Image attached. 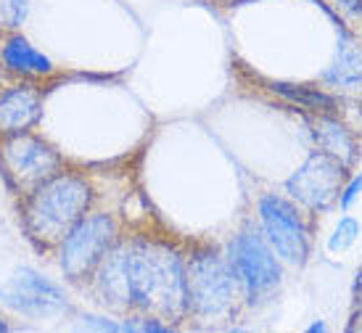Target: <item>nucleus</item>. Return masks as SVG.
I'll return each mask as SVG.
<instances>
[{
	"mask_svg": "<svg viewBox=\"0 0 362 333\" xmlns=\"http://www.w3.org/2000/svg\"><path fill=\"white\" fill-rule=\"evenodd\" d=\"M322 127H325V130H320V135H331V141H328V138L320 141L322 148L331 153V156H339V153H341V162L346 164L354 156V151H352L354 146H352V141H349V135H346L344 127H339L336 122H322Z\"/></svg>",
	"mask_w": 362,
	"mask_h": 333,
	"instance_id": "14",
	"label": "nucleus"
},
{
	"mask_svg": "<svg viewBox=\"0 0 362 333\" xmlns=\"http://www.w3.org/2000/svg\"><path fill=\"white\" fill-rule=\"evenodd\" d=\"M0 299L8 310L30 315V317H48V315L66 310L64 291L35 270H19L8 283H3Z\"/></svg>",
	"mask_w": 362,
	"mask_h": 333,
	"instance_id": "8",
	"label": "nucleus"
},
{
	"mask_svg": "<svg viewBox=\"0 0 362 333\" xmlns=\"http://www.w3.org/2000/svg\"><path fill=\"white\" fill-rule=\"evenodd\" d=\"M0 331H8V323H3V320H0Z\"/></svg>",
	"mask_w": 362,
	"mask_h": 333,
	"instance_id": "20",
	"label": "nucleus"
},
{
	"mask_svg": "<svg viewBox=\"0 0 362 333\" xmlns=\"http://www.w3.org/2000/svg\"><path fill=\"white\" fill-rule=\"evenodd\" d=\"M90 185L69 172H56L30 193L27 228L42 243L61 241L90 206Z\"/></svg>",
	"mask_w": 362,
	"mask_h": 333,
	"instance_id": "2",
	"label": "nucleus"
},
{
	"mask_svg": "<svg viewBox=\"0 0 362 333\" xmlns=\"http://www.w3.org/2000/svg\"><path fill=\"white\" fill-rule=\"evenodd\" d=\"M235 273L230 262H225L214 252L196 254L188 264L185 288H188V304L202 315H220L228 310L233 299Z\"/></svg>",
	"mask_w": 362,
	"mask_h": 333,
	"instance_id": "4",
	"label": "nucleus"
},
{
	"mask_svg": "<svg viewBox=\"0 0 362 333\" xmlns=\"http://www.w3.org/2000/svg\"><path fill=\"white\" fill-rule=\"evenodd\" d=\"M0 56H3V64L11 71H21V74H51L53 71L51 59L42 56L40 51H35L30 45V40H24L19 35L6 40Z\"/></svg>",
	"mask_w": 362,
	"mask_h": 333,
	"instance_id": "11",
	"label": "nucleus"
},
{
	"mask_svg": "<svg viewBox=\"0 0 362 333\" xmlns=\"http://www.w3.org/2000/svg\"><path fill=\"white\" fill-rule=\"evenodd\" d=\"M124 278L127 304L153 310L159 315H180L188 307V288L182 262L164 246L138 241L124 243Z\"/></svg>",
	"mask_w": 362,
	"mask_h": 333,
	"instance_id": "1",
	"label": "nucleus"
},
{
	"mask_svg": "<svg viewBox=\"0 0 362 333\" xmlns=\"http://www.w3.org/2000/svg\"><path fill=\"white\" fill-rule=\"evenodd\" d=\"M339 182H341V164L331 153H312L286 185L307 206L325 209L339 196Z\"/></svg>",
	"mask_w": 362,
	"mask_h": 333,
	"instance_id": "9",
	"label": "nucleus"
},
{
	"mask_svg": "<svg viewBox=\"0 0 362 333\" xmlns=\"http://www.w3.org/2000/svg\"><path fill=\"white\" fill-rule=\"evenodd\" d=\"M322 328H325V325H322V323H315V325H310V331H312V333H315V331H322Z\"/></svg>",
	"mask_w": 362,
	"mask_h": 333,
	"instance_id": "19",
	"label": "nucleus"
},
{
	"mask_svg": "<svg viewBox=\"0 0 362 333\" xmlns=\"http://www.w3.org/2000/svg\"><path fill=\"white\" fill-rule=\"evenodd\" d=\"M360 235V225L352 220V217H344L341 222H339V228L333 230V238H331V252H344L346 246H352L354 238Z\"/></svg>",
	"mask_w": 362,
	"mask_h": 333,
	"instance_id": "15",
	"label": "nucleus"
},
{
	"mask_svg": "<svg viewBox=\"0 0 362 333\" xmlns=\"http://www.w3.org/2000/svg\"><path fill=\"white\" fill-rule=\"evenodd\" d=\"M360 71H362L360 53H354V51H349L346 45H341V53H339V61H336V66L328 71V80L349 85V82L360 80Z\"/></svg>",
	"mask_w": 362,
	"mask_h": 333,
	"instance_id": "13",
	"label": "nucleus"
},
{
	"mask_svg": "<svg viewBox=\"0 0 362 333\" xmlns=\"http://www.w3.org/2000/svg\"><path fill=\"white\" fill-rule=\"evenodd\" d=\"M228 262L235 273V281L246 286V293L252 299L272 291L281 283V267L275 262V257L267 249V243L252 230H243L233 238L228 246Z\"/></svg>",
	"mask_w": 362,
	"mask_h": 333,
	"instance_id": "6",
	"label": "nucleus"
},
{
	"mask_svg": "<svg viewBox=\"0 0 362 333\" xmlns=\"http://www.w3.org/2000/svg\"><path fill=\"white\" fill-rule=\"evenodd\" d=\"M259 217L264 235L272 243V249L281 254L286 262L304 264L310 243H307L304 222L299 217V212L293 209V204H288L281 196H262Z\"/></svg>",
	"mask_w": 362,
	"mask_h": 333,
	"instance_id": "7",
	"label": "nucleus"
},
{
	"mask_svg": "<svg viewBox=\"0 0 362 333\" xmlns=\"http://www.w3.org/2000/svg\"><path fill=\"white\" fill-rule=\"evenodd\" d=\"M344 8L352 11V13H357V11H362V0H339Z\"/></svg>",
	"mask_w": 362,
	"mask_h": 333,
	"instance_id": "18",
	"label": "nucleus"
},
{
	"mask_svg": "<svg viewBox=\"0 0 362 333\" xmlns=\"http://www.w3.org/2000/svg\"><path fill=\"white\" fill-rule=\"evenodd\" d=\"M117 235V225L109 214L82 217L64 238H61V270L69 281H82L101 264Z\"/></svg>",
	"mask_w": 362,
	"mask_h": 333,
	"instance_id": "3",
	"label": "nucleus"
},
{
	"mask_svg": "<svg viewBox=\"0 0 362 333\" xmlns=\"http://www.w3.org/2000/svg\"><path fill=\"white\" fill-rule=\"evenodd\" d=\"M0 159L6 164V175L16 182L19 188H37L40 182L53 177L61 167L59 153L53 151L48 143H42L35 135L16 132L8 135V141L0 148Z\"/></svg>",
	"mask_w": 362,
	"mask_h": 333,
	"instance_id": "5",
	"label": "nucleus"
},
{
	"mask_svg": "<svg viewBox=\"0 0 362 333\" xmlns=\"http://www.w3.org/2000/svg\"><path fill=\"white\" fill-rule=\"evenodd\" d=\"M360 191H362V175H360V177H354L352 185L344 191V196H341V206H344V209H349V204L357 199V193H360Z\"/></svg>",
	"mask_w": 362,
	"mask_h": 333,
	"instance_id": "17",
	"label": "nucleus"
},
{
	"mask_svg": "<svg viewBox=\"0 0 362 333\" xmlns=\"http://www.w3.org/2000/svg\"><path fill=\"white\" fill-rule=\"evenodd\" d=\"M27 13V0H0V24L16 27Z\"/></svg>",
	"mask_w": 362,
	"mask_h": 333,
	"instance_id": "16",
	"label": "nucleus"
},
{
	"mask_svg": "<svg viewBox=\"0 0 362 333\" xmlns=\"http://www.w3.org/2000/svg\"><path fill=\"white\" fill-rule=\"evenodd\" d=\"M275 93H281L291 101L302 103V106H312V109H333V98L322 95L317 90H307V88H293V85H286V82H272L270 85Z\"/></svg>",
	"mask_w": 362,
	"mask_h": 333,
	"instance_id": "12",
	"label": "nucleus"
},
{
	"mask_svg": "<svg viewBox=\"0 0 362 333\" xmlns=\"http://www.w3.org/2000/svg\"><path fill=\"white\" fill-rule=\"evenodd\" d=\"M42 98L32 85L11 88L0 95V135H16L27 132L40 119Z\"/></svg>",
	"mask_w": 362,
	"mask_h": 333,
	"instance_id": "10",
	"label": "nucleus"
}]
</instances>
